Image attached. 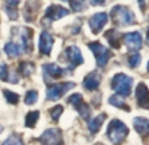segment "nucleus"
Masks as SVG:
<instances>
[{
    "mask_svg": "<svg viewBox=\"0 0 149 145\" xmlns=\"http://www.w3.org/2000/svg\"><path fill=\"white\" fill-rule=\"evenodd\" d=\"M31 38H33V30L30 28H22V26L12 28V41L10 42L17 44L22 50V52H30L33 50Z\"/></svg>",
    "mask_w": 149,
    "mask_h": 145,
    "instance_id": "nucleus-1",
    "label": "nucleus"
},
{
    "mask_svg": "<svg viewBox=\"0 0 149 145\" xmlns=\"http://www.w3.org/2000/svg\"><path fill=\"white\" fill-rule=\"evenodd\" d=\"M128 135V127L122 120L114 119L107 127V137L114 145H120Z\"/></svg>",
    "mask_w": 149,
    "mask_h": 145,
    "instance_id": "nucleus-2",
    "label": "nucleus"
},
{
    "mask_svg": "<svg viewBox=\"0 0 149 145\" xmlns=\"http://www.w3.org/2000/svg\"><path fill=\"white\" fill-rule=\"evenodd\" d=\"M110 17L113 18V21L116 25L120 26L134 25L136 22V17H135L134 12L126 7H122V5H116L113 8V10L110 12Z\"/></svg>",
    "mask_w": 149,
    "mask_h": 145,
    "instance_id": "nucleus-3",
    "label": "nucleus"
},
{
    "mask_svg": "<svg viewBox=\"0 0 149 145\" xmlns=\"http://www.w3.org/2000/svg\"><path fill=\"white\" fill-rule=\"evenodd\" d=\"M132 77L124 75V73H116L113 78H111V88L116 94L120 97H128L131 94L132 89Z\"/></svg>",
    "mask_w": 149,
    "mask_h": 145,
    "instance_id": "nucleus-4",
    "label": "nucleus"
},
{
    "mask_svg": "<svg viewBox=\"0 0 149 145\" xmlns=\"http://www.w3.org/2000/svg\"><path fill=\"white\" fill-rule=\"evenodd\" d=\"M88 47L92 50L93 55L95 56V60H97V65L101 68L105 67L107 64V62L110 60V58L113 56V54L105 46H102L100 42H90V43H88Z\"/></svg>",
    "mask_w": 149,
    "mask_h": 145,
    "instance_id": "nucleus-5",
    "label": "nucleus"
},
{
    "mask_svg": "<svg viewBox=\"0 0 149 145\" xmlns=\"http://www.w3.org/2000/svg\"><path fill=\"white\" fill-rule=\"evenodd\" d=\"M74 88L73 83H59V84H52L47 88L46 90V98L49 101H58L60 99L68 90Z\"/></svg>",
    "mask_w": 149,
    "mask_h": 145,
    "instance_id": "nucleus-6",
    "label": "nucleus"
},
{
    "mask_svg": "<svg viewBox=\"0 0 149 145\" xmlns=\"http://www.w3.org/2000/svg\"><path fill=\"white\" fill-rule=\"evenodd\" d=\"M37 141L42 145H63L62 131L59 128H49L37 139Z\"/></svg>",
    "mask_w": 149,
    "mask_h": 145,
    "instance_id": "nucleus-7",
    "label": "nucleus"
},
{
    "mask_svg": "<svg viewBox=\"0 0 149 145\" xmlns=\"http://www.w3.org/2000/svg\"><path fill=\"white\" fill-rule=\"evenodd\" d=\"M68 102H70L74 109L79 111V114L81 115L82 119L89 120V118H90V107H89V105L85 103V102L82 101L81 94L74 93V94H72V96H70L68 97Z\"/></svg>",
    "mask_w": 149,
    "mask_h": 145,
    "instance_id": "nucleus-8",
    "label": "nucleus"
},
{
    "mask_svg": "<svg viewBox=\"0 0 149 145\" xmlns=\"http://www.w3.org/2000/svg\"><path fill=\"white\" fill-rule=\"evenodd\" d=\"M42 71H43V76H45V80L46 81H51V80H55V78H59L62 76L67 75L70 72V69H65V68H62L59 67L58 64H43L42 65Z\"/></svg>",
    "mask_w": 149,
    "mask_h": 145,
    "instance_id": "nucleus-9",
    "label": "nucleus"
},
{
    "mask_svg": "<svg viewBox=\"0 0 149 145\" xmlns=\"http://www.w3.org/2000/svg\"><path fill=\"white\" fill-rule=\"evenodd\" d=\"M107 21H109L107 13L100 12V13H95V15H93L92 17L89 18V26H90V29H92L93 33L98 34L103 29V26L107 24Z\"/></svg>",
    "mask_w": 149,
    "mask_h": 145,
    "instance_id": "nucleus-10",
    "label": "nucleus"
},
{
    "mask_svg": "<svg viewBox=\"0 0 149 145\" xmlns=\"http://www.w3.org/2000/svg\"><path fill=\"white\" fill-rule=\"evenodd\" d=\"M65 56H67V63L70 64L71 69L77 65L84 63V58L81 55V51L77 46H70L65 50Z\"/></svg>",
    "mask_w": 149,
    "mask_h": 145,
    "instance_id": "nucleus-11",
    "label": "nucleus"
},
{
    "mask_svg": "<svg viewBox=\"0 0 149 145\" xmlns=\"http://www.w3.org/2000/svg\"><path fill=\"white\" fill-rule=\"evenodd\" d=\"M68 9H65V8L63 7H59V5H51L50 8H47L46 9V15H45V18H43V24L46 25V22L49 21L50 22H52V21H56L59 20V18L64 17V16L68 15Z\"/></svg>",
    "mask_w": 149,
    "mask_h": 145,
    "instance_id": "nucleus-12",
    "label": "nucleus"
},
{
    "mask_svg": "<svg viewBox=\"0 0 149 145\" xmlns=\"http://www.w3.org/2000/svg\"><path fill=\"white\" fill-rule=\"evenodd\" d=\"M123 41L126 43V46L130 50H132L134 52H136L137 50L141 49L143 46V38L141 34L137 31H132V33H126L123 37Z\"/></svg>",
    "mask_w": 149,
    "mask_h": 145,
    "instance_id": "nucleus-13",
    "label": "nucleus"
},
{
    "mask_svg": "<svg viewBox=\"0 0 149 145\" xmlns=\"http://www.w3.org/2000/svg\"><path fill=\"white\" fill-rule=\"evenodd\" d=\"M54 44V38L51 37V34L49 31L43 30L39 35V42H38V47L41 54L43 55H50L51 54V49Z\"/></svg>",
    "mask_w": 149,
    "mask_h": 145,
    "instance_id": "nucleus-14",
    "label": "nucleus"
},
{
    "mask_svg": "<svg viewBox=\"0 0 149 145\" xmlns=\"http://www.w3.org/2000/svg\"><path fill=\"white\" fill-rule=\"evenodd\" d=\"M136 101L140 107L149 109V89L144 83H140L136 88Z\"/></svg>",
    "mask_w": 149,
    "mask_h": 145,
    "instance_id": "nucleus-15",
    "label": "nucleus"
},
{
    "mask_svg": "<svg viewBox=\"0 0 149 145\" xmlns=\"http://www.w3.org/2000/svg\"><path fill=\"white\" fill-rule=\"evenodd\" d=\"M100 84H101V75L98 72H95V71H93V72H90L89 75H86L84 78V81H82L84 88L89 92L95 90V89L100 86Z\"/></svg>",
    "mask_w": 149,
    "mask_h": 145,
    "instance_id": "nucleus-16",
    "label": "nucleus"
},
{
    "mask_svg": "<svg viewBox=\"0 0 149 145\" xmlns=\"http://www.w3.org/2000/svg\"><path fill=\"white\" fill-rule=\"evenodd\" d=\"M134 128L136 132L141 136H148L149 135V120L147 118L137 117L134 119Z\"/></svg>",
    "mask_w": 149,
    "mask_h": 145,
    "instance_id": "nucleus-17",
    "label": "nucleus"
},
{
    "mask_svg": "<svg viewBox=\"0 0 149 145\" xmlns=\"http://www.w3.org/2000/svg\"><path fill=\"white\" fill-rule=\"evenodd\" d=\"M105 37L107 38V42L113 49H120V33L119 31L111 29L105 34Z\"/></svg>",
    "mask_w": 149,
    "mask_h": 145,
    "instance_id": "nucleus-18",
    "label": "nucleus"
},
{
    "mask_svg": "<svg viewBox=\"0 0 149 145\" xmlns=\"http://www.w3.org/2000/svg\"><path fill=\"white\" fill-rule=\"evenodd\" d=\"M105 119H106V115L101 114V115H98V117H95L94 119L89 120V122H88V128H89L90 132L97 133L98 131H100V128L102 127V123L105 122Z\"/></svg>",
    "mask_w": 149,
    "mask_h": 145,
    "instance_id": "nucleus-19",
    "label": "nucleus"
},
{
    "mask_svg": "<svg viewBox=\"0 0 149 145\" xmlns=\"http://www.w3.org/2000/svg\"><path fill=\"white\" fill-rule=\"evenodd\" d=\"M4 51L9 58H17V56H20L21 54H24L22 50H21L17 44H15L13 42H10V41L8 42V43H5Z\"/></svg>",
    "mask_w": 149,
    "mask_h": 145,
    "instance_id": "nucleus-20",
    "label": "nucleus"
},
{
    "mask_svg": "<svg viewBox=\"0 0 149 145\" xmlns=\"http://www.w3.org/2000/svg\"><path fill=\"white\" fill-rule=\"evenodd\" d=\"M5 12H7L8 17L10 20H17L18 17V13H17V5H18V1H7L5 3Z\"/></svg>",
    "mask_w": 149,
    "mask_h": 145,
    "instance_id": "nucleus-21",
    "label": "nucleus"
},
{
    "mask_svg": "<svg viewBox=\"0 0 149 145\" xmlns=\"http://www.w3.org/2000/svg\"><path fill=\"white\" fill-rule=\"evenodd\" d=\"M109 102H110V105H113V106L118 107V109H122L124 110V111H130V107L126 105V102L123 101V98H122L120 96H118V94H114V96H111L110 98H109Z\"/></svg>",
    "mask_w": 149,
    "mask_h": 145,
    "instance_id": "nucleus-22",
    "label": "nucleus"
},
{
    "mask_svg": "<svg viewBox=\"0 0 149 145\" xmlns=\"http://www.w3.org/2000/svg\"><path fill=\"white\" fill-rule=\"evenodd\" d=\"M18 72L22 76L28 77V76H30L34 72V64L30 62H22L20 64V67H18Z\"/></svg>",
    "mask_w": 149,
    "mask_h": 145,
    "instance_id": "nucleus-23",
    "label": "nucleus"
},
{
    "mask_svg": "<svg viewBox=\"0 0 149 145\" xmlns=\"http://www.w3.org/2000/svg\"><path fill=\"white\" fill-rule=\"evenodd\" d=\"M39 119V111H30L25 117V126L29 128H33L36 126L37 120Z\"/></svg>",
    "mask_w": 149,
    "mask_h": 145,
    "instance_id": "nucleus-24",
    "label": "nucleus"
},
{
    "mask_svg": "<svg viewBox=\"0 0 149 145\" xmlns=\"http://www.w3.org/2000/svg\"><path fill=\"white\" fill-rule=\"evenodd\" d=\"M127 62H128V67H131V68L139 67L140 63H141V55L139 52H131Z\"/></svg>",
    "mask_w": 149,
    "mask_h": 145,
    "instance_id": "nucleus-25",
    "label": "nucleus"
},
{
    "mask_svg": "<svg viewBox=\"0 0 149 145\" xmlns=\"http://www.w3.org/2000/svg\"><path fill=\"white\" fill-rule=\"evenodd\" d=\"M1 145H25V144H24V141H22V139H21L20 135L12 133Z\"/></svg>",
    "mask_w": 149,
    "mask_h": 145,
    "instance_id": "nucleus-26",
    "label": "nucleus"
},
{
    "mask_svg": "<svg viewBox=\"0 0 149 145\" xmlns=\"http://www.w3.org/2000/svg\"><path fill=\"white\" fill-rule=\"evenodd\" d=\"M37 13H38V9L30 8V3H28V4L25 5V20L26 21L31 22V21L34 20V17L37 16Z\"/></svg>",
    "mask_w": 149,
    "mask_h": 145,
    "instance_id": "nucleus-27",
    "label": "nucleus"
},
{
    "mask_svg": "<svg viewBox=\"0 0 149 145\" xmlns=\"http://www.w3.org/2000/svg\"><path fill=\"white\" fill-rule=\"evenodd\" d=\"M3 93H4V97H5V99H7V102L10 105H16L18 102V99H20L18 94L13 93V92H10V90H4Z\"/></svg>",
    "mask_w": 149,
    "mask_h": 145,
    "instance_id": "nucleus-28",
    "label": "nucleus"
},
{
    "mask_svg": "<svg viewBox=\"0 0 149 145\" xmlns=\"http://www.w3.org/2000/svg\"><path fill=\"white\" fill-rule=\"evenodd\" d=\"M38 99V93L36 90H29L25 94V103L26 105H34Z\"/></svg>",
    "mask_w": 149,
    "mask_h": 145,
    "instance_id": "nucleus-29",
    "label": "nucleus"
},
{
    "mask_svg": "<svg viewBox=\"0 0 149 145\" xmlns=\"http://www.w3.org/2000/svg\"><path fill=\"white\" fill-rule=\"evenodd\" d=\"M63 112V106H60V105H56V106H54L51 110H50V115H51L52 120H58L60 118V115H62Z\"/></svg>",
    "mask_w": 149,
    "mask_h": 145,
    "instance_id": "nucleus-30",
    "label": "nucleus"
},
{
    "mask_svg": "<svg viewBox=\"0 0 149 145\" xmlns=\"http://www.w3.org/2000/svg\"><path fill=\"white\" fill-rule=\"evenodd\" d=\"M70 5L76 12H82L86 9V3L85 1H70Z\"/></svg>",
    "mask_w": 149,
    "mask_h": 145,
    "instance_id": "nucleus-31",
    "label": "nucleus"
},
{
    "mask_svg": "<svg viewBox=\"0 0 149 145\" xmlns=\"http://www.w3.org/2000/svg\"><path fill=\"white\" fill-rule=\"evenodd\" d=\"M0 80L1 81L9 80V72H8V67L5 64H0Z\"/></svg>",
    "mask_w": 149,
    "mask_h": 145,
    "instance_id": "nucleus-32",
    "label": "nucleus"
},
{
    "mask_svg": "<svg viewBox=\"0 0 149 145\" xmlns=\"http://www.w3.org/2000/svg\"><path fill=\"white\" fill-rule=\"evenodd\" d=\"M90 4H93V5H105V1H90Z\"/></svg>",
    "mask_w": 149,
    "mask_h": 145,
    "instance_id": "nucleus-33",
    "label": "nucleus"
},
{
    "mask_svg": "<svg viewBox=\"0 0 149 145\" xmlns=\"http://www.w3.org/2000/svg\"><path fill=\"white\" fill-rule=\"evenodd\" d=\"M147 43L149 44V30H148V38H147Z\"/></svg>",
    "mask_w": 149,
    "mask_h": 145,
    "instance_id": "nucleus-34",
    "label": "nucleus"
},
{
    "mask_svg": "<svg viewBox=\"0 0 149 145\" xmlns=\"http://www.w3.org/2000/svg\"><path fill=\"white\" fill-rule=\"evenodd\" d=\"M3 132V127H1V126H0V133H1Z\"/></svg>",
    "mask_w": 149,
    "mask_h": 145,
    "instance_id": "nucleus-35",
    "label": "nucleus"
},
{
    "mask_svg": "<svg viewBox=\"0 0 149 145\" xmlns=\"http://www.w3.org/2000/svg\"><path fill=\"white\" fill-rule=\"evenodd\" d=\"M148 69H149V64H148Z\"/></svg>",
    "mask_w": 149,
    "mask_h": 145,
    "instance_id": "nucleus-36",
    "label": "nucleus"
}]
</instances>
